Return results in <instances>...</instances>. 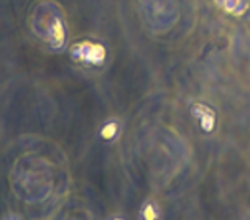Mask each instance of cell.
<instances>
[{
  "label": "cell",
  "mask_w": 250,
  "mask_h": 220,
  "mask_svg": "<svg viewBox=\"0 0 250 220\" xmlns=\"http://www.w3.org/2000/svg\"><path fill=\"white\" fill-rule=\"evenodd\" d=\"M194 115L199 119V123L203 130H206V132H211L214 128V123H216V115H214V110L209 109L204 104H196L194 105Z\"/></svg>",
  "instance_id": "3"
},
{
  "label": "cell",
  "mask_w": 250,
  "mask_h": 220,
  "mask_svg": "<svg viewBox=\"0 0 250 220\" xmlns=\"http://www.w3.org/2000/svg\"><path fill=\"white\" fill-rule=\"evenodd\" d=\"M115 132H117V123L110 122V123H107L104 128H102V137H104L105 140H110V138L115 135Z\"/></svg>",
  "instance_id": "5"
},
{
  "label": "cell",
  "mask_w": 250,
  "mask_h": 220,
  "mask_svg": "<svg viewBox=\"0 0 250 220\" xmlns=\"http://www.w3.org/2000/svg\"><path fill=\"white\" fill-rule=\"evenodd\" d=\"M31 28L35 35L53 48H61L64 43L66 28L61 10L51 2H38L31 13Z\"/></svg>",
  "instance_id": "1"
},
{
  "label": "cell",
  "mask_w": 250,
  "mask_h": 220,
  "mask_svg": "<svg viewBox=\"0 0 250 220\" xmlns=\"http://www.w3.org/2000/svg\"><path fill=\"white\" fill-rule=\"evenodd\" d=\"M109 220H124L122 217H112V219H109Z\"/></svg>",
  "instance_id": "7"
},
{
  "label": "cell",
  "mask_w": 250,
  "mask_h": 220,
  "mask_svg": "<svg viewBox=\"0 0 250 220\" xmlns=\"http://www.w3.org/2000/svg\"><path fill=\"white\" fill-rule=\"evenodd\" d=\"M2 220H21L19 215H13V214H8V215H5Z\"/></svg>",
  "instance_id": "6"
},
{
  "label": "cell",
  "mask_w": 250,
  "mask_h": 220,
  "mask_svg": "<svg viewBox=\"0 0 250 220\" xmlns=\"http://www.w3.org/2000/svg\"><path fill=\"white\" fill-rule=\"evenodd\" d=\"M74 56H78V60H81L89 64H99L104 60V49L97 44H87L84 43L79 46V53L74 51Z\"/></svg>",
  "instance_id": "2"
},
{
  "label": "cell",
  "mask_w": 250,
  "mask_h": 220,
  "mask_svg": "<svg viewBox=\"0 0 250 220\" xmlns=\"http://www.w3.org/2000/svg\"><path fill=\"white\" fill-rule=\"evenodd\" d=\"M158 215H160L158 207H156L153 202H146L140 212L142 220H158Z\"/></svg>",
  "instance_id": "4"
}]
</instances>
